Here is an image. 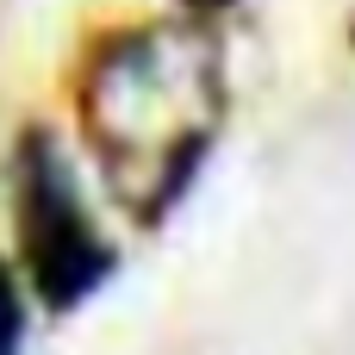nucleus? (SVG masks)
I'll return each instance as SVG.
<instances>
[{
  "label": "nucleus",
  "instance_id": "3",
  "mask_svg": "<svg viewBox=\"0 0 355 355\" xmlns=\"http://www.w3.org/2000/svg\"><path fill=\"white\" fill-rule=\"evenodd\" d=\"M25 343V300H19V281H12V268L0 262V355L19 349Z\"/></svg>",
  "mask_w": 355,
  "mask_h": 355
},
{
  "label": "nucleus",
  "instance_id": "4",
  "mask_svg": "<svg viewBox=\"0 0 355 355\" xmlns=\"http://www.w3.org/2000/svg\"><path fill=\"white\" fill-rule=\"evenodd\" d=\"M181 6H193V12H218V6H231V0H181Z\"/></svg>",
  "mask_w": 355,
  "mask_h": 355
},
{
  "label": "nucleus",
  "instance_id": "2",
  "mask_svg": "<svg viewBox=\"0 0 355 355\" xmlns=\"http://www.w3.org/2000/svg\"><path fill=\"white\" fill-rule=\"evenodd\" d=\"M19 250H25L31 287L50 312L81 306L112 275V250L94 231L50 131H25V144H19Z\"/></svg>",
  "mask_w": 355,
  "mask_h": 355
},
{
  "label": "nucleus",
  "instance_id": "1",
  "mask_svg": "<svg viewBox=\"0 0 355 355\" xmlns=\"http://www.w3.org/2000/svg\"><path fill=\"white\" fill-rule=\"evenodd\" d=\"M81 119L119 193H131L137 168L150 175L137 218H162L212 144V62L175 31H125L94 56Z\"/></svg>",
  "mask_w": 355,
  "mask_h": 355
}]
</instances>
